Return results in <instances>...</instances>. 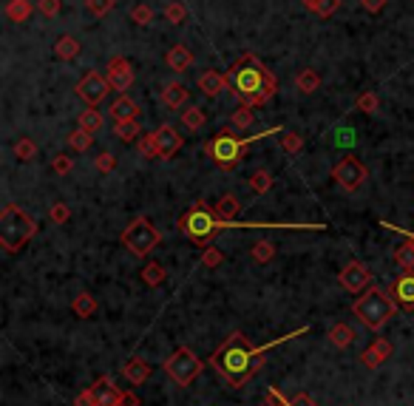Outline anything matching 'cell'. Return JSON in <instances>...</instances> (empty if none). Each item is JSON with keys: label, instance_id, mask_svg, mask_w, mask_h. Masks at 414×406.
Returning <instances> with one entry per match:
<instances>
[{"label": "cell", "instance_id": "6da1fadb", "mask_svg": "<svg viewBox=\"0 0 414 406\" xmlns=\"http://www.w3.org/2000/svg\"><path fill=\"white\" fill-rule=\"evenodd\" d=\"M307 329H309V327H301V329H295V332L279 338V341H272V344H267V347H253V344L247 341V335L236 329V332H230L225 341L216 347V353L211 355V367L227 381V386L241 389V386H247V384L261 372V367H264V353H267L269 347H279V344H284V341H293V338L304 335Z\"/></svg>", "mask_w": 414, "mask_h": 406}, {"label": "cell", "instance_id": "7a4b0ae2", "mask_svg": "<svg viewBox=\"0 0 414 406\" xmlns=\"http://www.w3.org/2000/svg\"><path fill=\"white\" fill-rule=\"evenodd\" d=\"M267 72L269 69L255 54H244L230 65L227 80H230V89H233V94H236V100L241 105H250V108L267 105V97H264Z\"/></svg>", "mask_w": 414, "mask_h": 406}, {"label": "cell", "instance_id": "3957f363", "mask_svg": "<svg viewBox=\"0 0 414 406\" xmlns=\"http://www.w3.org/2000/svg\"><path fill=\"white\" fill-rule=\"evenodd\" d=\"M281 131H284V128H272V131L258 133V137H244V140H239L233 128H225V131H219L216 137L204 145V154L213 159V165H216L219 171H236L239 162H241V157H244V148H247L250 143L264 140V137H272V133H281Z\"/></svg>", "mask_w": 414, "mask_h": 406}, {"label": "cell", "instance_id": "277c9868", "mask_svg": "<svg viewBox=\"0 0 414 406\" xmlns=\"http://www.w3.org/2000/svg\"><path fill=\"white\" fill-rule=\"evenodd\" d=\"M352 313H355V318H358L366 329L380 332V329L394 318V313H397V301L392 299L389 290L372 284L369 290H363V296L355 299Z\"/></svg>", "mask_w": 414, "mask_h": 406}, {"label": "cell", "instance_id": "5b68a950", "mask_svg": "<svg viewBox=\"0 0 414 406\" xmlns=\"http://www.w3.org/2000/svg\"><path fill=\"white\" fill-rule=\"evenodd\" d=\"M176 225H179V230H182L193 244H199V247H207V244H211V242L227 228L225 222L216 219L213 205H207L204 199L193 202V205L179 216Z\"/></svg>", "mask_w": 414, "mask_h": 406}, {"label": "cell", "instance_id": "8992f818", "mask_svg": "<svg viewBox=\"0 0 414 406\" xmlns=\"http://www.w3.org/2000/svg\"><path fill=\"white\" fill-rule=\"evenodd\" d=\"M34 233H37V222L20 205H6L0 211V247L9 256L23 250L34 239Z\"/></svg>", "mask_w": 414, "mask_h": 406}, {"label": "cell", "instance_id": "52a82bcc", "mask_svg": "<svg viewBox=\"0 0 414 406\" xmlns=\"http://www.w3.org/2000/svg\"><path fill=\"white\" fill-rule=\"evenodd\" d=\"M159 242H162V233H159V228H154V222H151L148 216H136V219L122 230V244H125V250H131L133 256H140V258L151 256V253L159 247Z\"/></svg>", "mask_w": 414, "mask_h": 406}, {"label": "cell", "instance_id": "ba28073f", "mask_svg": "<svg viewBox=\"0 0 414 406\" xmlns=\"http://www.w3.org/2000/svg\"><path fill=\"white\" fill-rule=\"evenodd\" d=\"M162 367H165V372L171 375V381L179 384V386H190V384L199 378V372L204 369V364L199 361V355H196L190 347L173 350V353L165 358Z\"/></svg>", "mask_w": 414, "mask_h": 406}, {"label": "cell", "instance_id": "9c48e42d", "mask_svg": "<svg viewBox=\"0 0 414 406\" xmlns=\"http://www.w3.org/2000/svg\"><path fill=\"white\" fill-rule=\"evenodd\" d=\"M366 179H369V168H366L358 157H343V159L335 162V168H332V182H335L343 193L361 190Z\"/></svg>", "mask_w": 414, "mask_h": 406}, {"label": "cell", "instance_id": "30bf717a", "mask_svg": "<svg viewBox=\"0 0 414 406\" xmlns=\"http://www.w3.org/2000/svg\"><path fill=\"white\" fill-rule=\"evenodd\" d=\"M338 284L347 290V293H352V296H361L363 290L372 287V270L363 261H349L338 273Z\"/></svg>", "mask_w": 414, "mask_h": 406}, {"label": "cell", "instance_id": "8fae6325", "mask_svg": "<svg viewBox=\"0 0 414 406\" xmlns=\"http://www.w3.org/2000/svg\"><path fill=\"white\" fill-rule=\"evenodd\" d=\"M74 91H77V97H80L86 105L97 108V105L108 97L111 83H108V77H105V74H100V72H88V74H86V77L74 86Z\"/></svg>", "mask_w": 414, "mask_h": 406}, {"label": "cell", "instance_id": "7c38bea8", "mask_svg": "<svg viewBox=\"0 0 414 406\" xmlns=\"http://www.w3.org/2000/svg\"><path fill=\"white\" fill-rule=\"evenodd\" d=\"M105 77H108V83H111V89L114 91H119V94H125L131 86H133V65H131V60L128 57H114L108 65H105Z\"/></svg>", "mask_w": 414, "mask_h": 406}, {"label": "cell", "instance_id": "4fadbf2b", "mask_svg": "<svg viewBox=\"0 0 414 406\" xmlns=\"http://www.w3.org/2000/svg\"><path fill=\"white\" fill-rule=\"evenodd\" d=\"M94 395H97V406H119L122 403V389L116 386V381L111 375H100L94 384H91Z\"/></svg>", "mask_w": 414, "mask_h": 406}, {"label": "cell", "instance_id": "5bb4252c", "mask_svg": "<svg viewBox=\"0 0 414 406\" xmlns=\"http://www.w3.org/2000/svg\"><path fill=\"white\" fill-rule=\"evenodd\" d=\"M154 137H156V145H159V157L162 159H173L176 151L185 145V140L179 137V131L173 125H159L154 131Z\"/></svg>", "mask_w": 414, "mask_h": 406}, {"label": "cell", "instance_id": "9a60e30c", "mask_svg": "<svg viewBox=\"0 0 414 406\" xmlns=\"http://www.w3.org/2000/svg\"><path fill=\"white\" fill-rule=\"evenodd\" d=\"M392 299L397 301L400 310L406 313H414V273H403L394 284H392Z\"/></svg>", "mask_w": 414, "mask_h": 406}, {"label": "cell", "instance_id": "2e32d148", "mask_svg": "<svg viewBox=\"0 0 414 406\" xmlns=\"http://www.w3.org/2000/svg\"><path fill=\"white\" fill-rule=\"evenodd\" d=\"M151 364L142 358V355H133V358H128L125 361V367H122V378L131 384V386H142L148 378H151Z\"/></svg>", "mask_w": 414, "mask_h": 406}, {"label": "cell", "instance_id": "e0dca14e", "mask_svg": "<svg viewBox=\"0 0 414 406\" xmlns=\"http://www.w3.org/2000/svg\"><path fill=\"white\" fill-rule=\"evenodd\" d=\"M196 86H199V91L204 94V97H211V100H216L225 89H230V80H227V74H222V72H204V74H199V80H196Z\"/></svg>", "mask_w": 414, "mask_h": 406}, {"label": "cell", "instance_id": "ac0fdd59", "mask_svg": "<svg viewBox=\"0 0 414 406\" xmlns=\"http://www.w3.org/2000/svg\"><path fill=\"white\" fill-rule=\"evenodd\" d=\"M239 211H241V202H239V196H233V193L219 196V199H216V205H213L216 219H219V222H225L227 228H233V225H236Z\"/></svg>", "mask_w": 414, "mask_h": 406}, {"label": "cell", "instance_id": "d6986e66", "mask_svg": "<svg viewBox=\"0 0 414 406\" xmlns=\"http://www.w3.org/2000/svg\"><path fill=\"white\" fill-rule=\"evenodd\" d=\"M165 63H168V69H171V72L182 74V72H187L190 65L196 63V57H193V51H190L187 46L176 43V46H171V51L165 54Z\"/></svg>", "mask_w": 414, "mask_h": 406}, {"label": "cell", "instance_id": "ffe728a7", "mask_svg": "<svg viewBox=\"0 0 414 406\" xmlns=\"http://www.w3.org/2000/svg\"><path fill=\"white\" fill-rule=\"evenodd\" d=\"M187 100H190V91L185 89V83L171 80V83H165V86H162V103H165L168 108L179 111L182 105H187Z\"/></svg>", "mask_w": 414, "mask_h": 406}, {"label": "cell", "instance_id": "44dd1931", "mask_svg": "<svg viewBox=\"0 0 414 406\" xmlns=\"http://www.w3.org/2000/svg\"><path fill=\"white\" fill-rule=\"evenodd\" d=\"M326 338H329V344L335 347V350H349L352 344H355V329L349 327V324H343V321H338V324H332L329 327V332H326Z\"/></svg>", "mask_w": 414, "mask_h": 406}, {"label": "cell", "instance_id": "7402d4cb", "mask_svg": "<svg viewBox=\"0 0 414 406\" xmlns=\"http://www.w3.org/2000/svg\"><path fill=\"white\" fill-rule=\"evenodd\" d=\"M108 114L114 117V122H122V119H136V114H140V105H136L128 94H119V97L111 103Z\"/></svg>", "mask_w": 414, "mask_h": 406}, {"label": "cell", "instance_id": "603a6c76", "mask_svg": "<svg viewBox=\"0 0 414 406\" xmlns=\"http://www.w3.org/2000/svg\"><path fill=\"white\" fill-rule=\"evenodd\" d=\"M80 51H83V46H80V40L72 37V34H62V37H57V43H54V54H57V60H62V63L77 60Z\"/></svg>", "mask_w": 414, "mask_h": 406}, {"label": "cell", "instance_id": "cb8c5ba5", "mask_svg": "<svg viewBox=\"0 0 414 406\" xmlns=\"http://www.w3.org/2000/svg\"><path fill=\"white\" fill-rule=\"evenodd\" d=\"M72 313H74L77 318L88 321V318H94V315L100 313V301H97L91 293H77L74 301H72Z\"/></svg>", "mask_w": 414, "mask_h": 406}, {"label": "cell", "instance_id": "d4e9b609", "mask_svg": "<svg viewBox=\"0 0 414 406\" xmlns=\"http://www.w3.org/2000/svg\"><path fill=\"white\" fill-rule=\"evenodd\" d=\"M140 279H142L145 287H159L168 279V270H165L162 261H145V267L140 270Z\"/></svg>", "mask_w": 414, "mask_h": 406}, {"label": "cell", "instance_id": "484cf974", "mask_svg": "<svg viewBox=\"0 0 414 406\" xmlns=\"http://www.w3.org/2000/svg\"><path fill=\"white\" fill-rule=\"evenodd\" d=\"M34 4L32 0H9L6 4V9H4V15L12 20V23H26L32 15H34Z\"/></svg>", "mask_w": 414, "mask_h": 406}, {"label": "cell", "instance_id": "4316f807", "mask_svg": "<svg viewBox=\"0 0 414 406\" xmlns=\"http://www.w3.org/2000/svg\"><path fill=\"white\" fill-rule=\"evenodd\" d=\"M102 125H105V114H102L100 108H91V105H88V108L77 117V128H86L88 133H100Z\"/></svg>", "mask_w": 414, "mask_h": 406}, {"label": "cell", "instance_id": "83f0119b", "mask_svg": "<svg viewBox=\"0 0 414 406\" xmlns=\"http://www.w3.org/2000/svg\"><path fill=\"white\" fill-rule=\"evenodd\" d=\"M301 6L307 12H312L315 18H332L338 9H340V0H301Z\"/></svg>", "mask_w": 414, "mask_h": 406}, {"label": "cell", "instance_id": "f1b7e54d", "mask_svg": "<svg viewBox=\"0 0 414 406\" xmlns=\"http://www.w3.org/2000/svg\"><path fill=\"white\" fill-rule=\"evenodd\" d=\"M114 137H119L122 143H133L142 137V125L140 119H122V122H114Z\"/></svg>", "mask_w": 414, "mask_h": 406}, {"label": "cell", "instance_id": "f546056e", "mask_svg": "<svg viewBox=\"0 0 414 406\" xmlns=\"http://www.w3.org/2000/svg\"><path fill=\"white\" fill-rule=\"evenodd\" d=\"M394 264L403 270V273H414V244L408 239L394 247Z\"/></svg>", "mask_w": 414, "mask_h": 406}, {"label": "cell", "instance_id": "4dcf8cb0", "mask_svg": "<svg viewBox=\"0 0 414 406\" xmlns=\"http://www.w3.org/2000/svg\"><path fill=\"white\" fill-rule=\"evenodd\" d=\"M295 86L301 94H315L321 89V74L315 69H301L298 77H295Z\"/></svg>", "mask_w": 414, "mask_h": 406}, {"label": "cell", "instance_id": "1f68e13d", "mask_svg": "<svg viewBox=\"0 0 414 406\" xmlns=\"http://www.w3.org/2000/svg\"><path fill=\"white\" fill-rule=\"evenodd\" d=\"M250 258H253L255 264H269V261L275 258V244H272L269 239H258V242H253V247H250Z\"/></svg>", "mask_w": 414, "mask_h": 406}, {"label": "cell", "instance_id": "d6a6232c", "mask_svg": "<svg viewBox=\"0 0 414 406\" xmlns=\"http://www.w3.org/2000/svg\"><path fill=\"white\" fill-rule=\"evenodd\" d=\"M253 122H255V114H253L250 105H239V108L230 114V128H233V131H250Z\"/></svg>", "mask_w": 414, "mask_h": 406}, {"label": "cell", "instance_id": "836d02e7", "mask_svg": "<svg viewBox=\"0 0 414 406\" xmlns=\"http://www.w3.org/2000/svg\"><path fill=\"white\" fill-rule=\"evenodd\" d=\"M68 145H72L77 154H86L94 145V133H88L86 128H74L72 133H68Z\"/></svg>", "mask_w": 414, "mask_h": 406}, {"label": "cell", "instance_id": "e575fe53", "mask_svg": "<svg viewBox=\"0 0 414 406\" xmlns=\"http://www.w3.org/2000/svg\"><path fill=\"white\" fill-rule=\"evenodd\" d=\"M204 122H207V117H204V111L199 105H187L182 111V125L187 131H199V128H204Z\"/></svg>", "mask_w": 414, "mask_h": 406}, {"label": "cell", "instance_id": "d590c367", "mask_svg": "<svg viewBox=\"0 0 414 406\" xmlns=\"http://www.w3.org/2000/svg\"><path fill=\"white\" fill-rule=\"evenodd\" d=\"M281 151L290 154V157L301 154L304 151V137L295 133V131H281Z\"/></svg>", "mask_w": 414, "mask_h": 406}, {"label": "cell", "instance_id": "8d00e7d4", "mask_svg": "<svg viewBox=\"0 0 414 406\" xmlns=\"http://www.w3.org/2000/svg\"><path fill=\"white\" fill-rule=\"evenodd\" d=\"M355 145H358V133L352 125L335 128V148H355Z\"/></svg>", "mask_w": 414, "mask_h": 406}, {"label": "cell", "instance_id": "74e56055", "mask_svg": "<svg viewBox=\"0 0 414 406\" xmlns=\"http://www.w3.org/2000/svg\"><path fill=\"white\" fill-rule=\"evenodd\" d=\"M165 20L171 26H182L187 20V6L182 4V0H171V4L165 6Z\"/></svg>", "mask_w": 414, "mask_h": 406}, {"label": "cell", "instance_id": "f35d334b", "mask_svg": "<svg viewBox=\"0 0 414 406\" xmlns=\"http://www.w3.org/2000/svg\"><path fill=\"white\" fill-rule=\"evenodd\" d=\"M250 188H253V193H267L269 188H272V171H267V168H258L253 176H250Z\"/></svg>", "mask_w": 414, "mask_h": 406}, {"label": "cell", "instance_id": "ab89813d", "mask_svg": "<svg viewBox=\"0 0 414 406\" xmlns=\"http://www.w3.org/2000/svg\"><path fill=\"white\" fill-rule=\"evenodd\" d=\"M136 148H140V154H142L145 159H162V157H159V145H156V137H154V133H142V137L136 140Z\"/></svg>", "mask_w": 414, "mask_h": 406}, {"label": "cell", "instance_id": "60d3db41", "mask_svg": "<svg viewBox=\"0 0 414 406\" xmlns=\"http://www.w3.org/2000/svg\"><path fill=\"white\" fill-rule=\"evenodd\" d=\"M207 270H216V267H222L225 264V253L219 250V247H213V244H207V247H201V258H199Z\"/></svg>", "mask_w": 414, "mask_h": 406}, {"label": "cell", "instance_id": "b9f144b4", "mask_svg": "<svg viewBox=\"0 0 414 406\" xmlns=\"http://www.w3.org/2000/svg\"><path fill=\"white\" fill-rule=\"evenodd\" d=\"M15 157H18L20 162H32V159L37 157V145H34V140L20 137V140L15 143Z\"/></svg>", "mask_w": 414, "mask_h": 406}, {"label": "cell", "instance_id": "7bdbcfd3", "mask_svg": "<svg viewBox=\"0 0 414 406\" xmlns=\"http://www.w3.org/2000/svg\"><path fill=\"white\" fill-rule=\"evenodd\" d=\"M131 20L136 26H151L154 23V9L148 4H136V6H131Z\"/></svg>", "mask_w": 414, "mask_h": 406}, {"label": "cell", "instance_id": "ee69618b", "mask_svg": "<svg viewBox=\"0 0 414 406\" xmlns=\"http://www.w3.org/2000/svg\"><path fill=\"white\" fill-rule=\"evenodd\" d=\"M68 219H72V208H68L65 202H54V205L48 208V222L51 225H68Z\"/></svg>", "mask_w": 414, "mask_h": 406}, {"label": "cell", "instance_id": "f6af8a7d", "mask_svg": "<svg viewBox=\"0 0 414 406\" xmlns=\"http://www.w3.org/2000/svg\"><path fill=\"white\" fill-rule=\"evenodd\" d=\"M355 108L363 111V114H378V111H380V97H378L375 91H363V94L358 97Z\"/></svg>", "mask_w": 414, "mask_h": 406}, {"label": "cell", "instance_id": "bcb514c9", "mask_svg": "<svg viewBox=\"0 0 414 406\" xmlns=\"http://www.w3.org/2000/svg\"><path fill=\"white\" fill-rule=\"evenodd\" d=\"M114 6H116V0H86V9H88L94 18H105Z\"/></svg>", "mask_w": 414, "mask_h": 406}, {"label": "cell", "instance_id": "7dc6e473", "mask_svg": "<svg viewBox=\"0 0 414 406\" xmlns=\"http://www.w3.org/2000/svg\"><path fill=\"white\" fill-rule=\"evenodd\" d=\"M361 364H363V367H366L369 372H375V369H380V367H383L386 361H383L380 355H378V350H375V347H366V350L361 353Z\"/></svg>", "mask_w": 414, "mask_h": 406}, {"label": "cell", "instance_id": "c3c4849f", "mask_svg": "<svg viewBox=\"0 0 414 406\" xmlns=\"http://www.w3.org/2000/svg\"><path fill=\"white\" fill-rule=\"evenodd\" d=\"M72 168H74V162L68 159V154H57V157L51 159V171H54L57 176H68V173H72Z\"/></svg>", "mask_w": 414, "mask_h": 406}, {"label": "cell", "instance_id": "681fc988", "mask_svg": "<svg viewBox=\"0 0 414 406\" xmlns=\"http://www.w3.org/2000/svg\"><path fill=\"white\" fill-rule=\"evenodd\" d=\"M62 9V0H37V12L43 18H57Z\"/></svg>", "mask_w": 414, "mask_h": 406}, {"label": "cell", "instance_id": "f907efd6", "mask_svg": "<svg viewBox=\"0 0 414 406\" xmlns=\"http://www.w3.org/2000/svg\"><path fill=\"white\" fill-rule=\"evenodd\" d=\"M94 165H97V171H100V173H111V171L116 168V157H114V154H108V151H102V154H97Z\"/></svg>", "mask_w": 414, "mask_h": 406}, {"label": "cell", "instance_id": "816d5d0a", "mask_svg": "<svg viewBox=\"0 0 414 406\" xmlns=\"http://www.w3.org/2000/svg\"><path fill=\"white\" fill-rule=\"evenodd\" d=\"M372 347L378 350V355H380L383 361H389V358L394 355V344H392V341H386V338H378V341H372Z\"/></svg>", "mask_w": 414, "mask_h": 406}, {"label": "cell", "instance_id": "f5cc1de1", "mask_svg": "<svg viewBox=\"0 0 414 406\" xmlns=\"http://www.w3.org/2000/svg\"><path fill=\"white\" fill-rule=\"evenodd\" d=\"M74 406H97V395H94V389L88 386V389L77 392V395H74Z\"/></svg>", "mask_w": 414, "mask_h": 406}, {"label": "cell", "instance_id": "db71d44e", "mask_svg": "<svg viewBox=\"0 0 414 406\" xmlns=\"http://www.w3.org/2000/svg\"><path fill=\"white\" fill-rule=\"evenodd\" d=\"M361 9L369 12V15H378L386 9V0H361Z\"/></svg>", "mask_w": 414, "mask_h": 406}, {"label": "cell", "instance_id": "11a10c76", "mask_svg": "<svg viewBox=\"0 0 414 406\" xmlns=\"http://www.w3.org/2000/svg\"><path fill=\"white\" fill-rule=\"evenodd\" d=\"M290 406H318V403H315V400H312L309 395H304V392H301V395L290 398Z\"/></svg>", "mask_w": 414, "mask_h": 406}, {"label": "cell", "instance_id": "9f6ffc18", "mask_svg": "<svg viewBox=\"0 0 414 406\" xmlns=\"http://www.w3.org/2000/svg\"><path fill=\"white\" fill-rule=\"evenodd\" d=\"M380 228H389V230H397V233H403V239H408V242L414 244V230H406V228H397V225H386V222H380Z\"/></svg>", "mask_w": 414, "mask_h": 406}, {"label": "cell", "instance_id": "6f0895ef", "mask_svg": "<svg viewBox=\"0 0 414 406\" xmlns=\"http://www.w3.org/2000/svg\"><path fill=\"white\" fill-rule=\"evenodd\" d=\"M119 406H140V395H136V392H125Z\"/></svg>", "mask_w": 414, "mask_h": 406}]
</instances>
